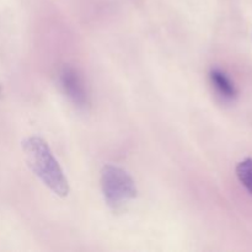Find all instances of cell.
<instances>
[{
    "label": "cell",
    "instance_id": "cell-4",
    "mask_svg": "<svg viewBox=\"0 0 252 252\" xmlns=\"http://www.w3.org/2000/svg\"><path fill=\"white\" fill-rule=\"evenodd\" d=\"M211 81L216 90L225 98H234L236 96V88L225 73L219 69H213L211 71Z\"/></svg>",
    "mask_w": 252,
    "mask_h": 252
},
{
    "label": "cell",
    "instance_id": "cell-1",
    "mask_svg": "<svg viewBox=\"0 0 252 252\" xmlns=\"http://www.w3.org/2000/svg\"><path fill=\"white\" fill-rule=\"evenodd\" d=\"M22 148L32 172L54 193L66 196L69 192L68 181L47 143L38 137H31L25 140Z\"/></svg>",
    "mask_w": 252,
    "mask_h": 252
},
{
    "label": "cell",
    "instance_id": "cell-5",
    "mask_svg": "<svg viewBox=\"0 0 252 252\" xmlns=\"http://www.w3.org/2000/svg\"><path fill=\"white\" fill-rule=\"evenodd\" d=\"M236 176L252 196V158L239 162L236 166Z\"/></svg>",
    "mask_w": 252,
    "mask_h": 252
},
{
    "label": "cell",
    "instance_id": "cell-2",
    "mask_svg": "<svg viewBox=\"0 0 252 252\" xmlns=\"http://www.w3.org/2000/svg\"><path fill=\"white\" fill-rule=\"evenodd\" d=\"M101 189L113 211H122L137 196V187L132 177L121 167L106 165L101 171Z\"/></svg>",
    "mask_w": 252,
    "mask_h": 252
},
{
    "label": "cell",
    "instance_id": "cell-3",
    "mask_svg": "<svg viewBox=\"0 0 252 252\" xmlns=\"http://www.w3.org/2000/svg\"><path fill=\"white\" fill-rule=\"evenodd\" d=\"M61 86L63 88L65 95L79 107H85L89 103L88 93L85 84L78 73L73 68H64L61 73Z\"/></svg>",
    "mask_w": 252,
    "mask_h": 252
}]
</instances>
